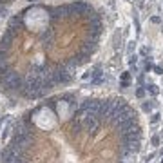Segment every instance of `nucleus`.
Here are the masks:
<instances>
[{"mask_svg": "<svg viewBox=\"0 0 163 163\" xmlns=\"http://www.w3.org/2000/svg\"><path fill=\"white\" fill-rule=\"evenodd\" d=\"M0 78H2V83H4L7 89H15V91H20L22 85H24V78H22L18 73H15L13 69H11L7 74L0 76Z\"/></svg>", "mask_w": 163, "mask_h": 163, "instance_id": "obj_1", "label": "nucleus"}, {"mask_svg": "<svg viewBox=\"0 0 163 163\" xmlns=\"http://www.w3.org/2000/svg\"><path fill=\"white\" fill-rule=\"evenodd\" d=\"M100 123H102L100 118H96V116H89V118L83 120V131H87L89 134L94 136V134L98 132V129H100Z\"/></svg>", "mask_w": 163, "mask_h": 163, "instance_id": "obj_2", "label": "nucleus"}, {"mask_svg": "<svg viewBox=\"0 0 163 163\" xmlns=\"http://www.w3.org/2000/svg\"><path fill=\"white\" fill-rule=\"evenodd\" d=\"M31 140H33V136H31V134H15V138L11 140V145H13V147H17V149L25 150V147L31 143Z\"/></svg>", "mask_w": 163, "mask_h": 163, "instance_id": "obj_3", "label": "nucleus"}, {"mask_svg": "<svg viewBox=\"0 0 163 163\" xmlns=\"http://www.w3.org/2000/svg\"><path fill=\"white\" fill-rule=\"evenodd\" d=\"M82 129H83V122H82L78 116H74V118L71 120V131H73L74 134H80Z\"/></svg>", "mask_w": 163, "mask_h": 163, "instance_id": "obj_4", "label": "nucleus"}, {"mask_svg": "<svg viewBox=\"0 0 163 163\" xmlns=\"http://www.w3.org/2000/svg\"><path fill=\"white\" fill-rule=\"evenodd\" d=\"M20 24H24V15H17V17H13V18L9 20V25H7V27L17 29V25H20Z\"/></svg>", "mask_w": 163, "mask_h": 163, "instance_id": "obj_5", "label": "nucleus"}, {"mask_svg": "<svg viewBox=\"0 0 163 163\" xmlns=\"http://www.w3.org/2000/svg\"><path fill=\"white\" fill-rule=\"evenodd\" d=\"M145 89H147V93H150L152 96H156V94L160 93V89H158V85H154V83H149V85H145Z\"/></svg>", "mask_w": 163, "mask_h": 163, "instance_id": "obj_6", "label": "nucleus"}, {"mask_svg": "<svg viewBox=\"0 0 163 163\" xmlns=\"http://www.w3.org/2000/svg\"><path fill=\"white\" fill-rule=\"evenodd\" d=\"M154 105H156V103H154V102H143V105H142L143 112H152V109H154Z\"/></svg>", "mask_w": 163, "mask_h": 163, "instance_id": "obj_7", "label": "nucleus"}, {"mask_svg": "<svg viewBox=\"0 0 163 163\" xmlns=\"http://www.w3.org/2000/svg\"><path fill=\"white\" fill-rule=\"evenodd\" d=\"M145 93H147V89H145V87H138V89H136V98H140V100L145 98Z\"/></svg>", "mask_w": 163, "mask_h": 163, "instance_id": "obj_8", "label": "nucleus"}, {"mask_svg": "<svg viewBox=\"0 0 163 163\" xmlns=\"http://www.w3.org/2000/svg\"><path fill=\"white\" fill-rule=\"evenodd\" d=\"M150 143H152V147H160V143H161V138H160V134L152 136V138H150Z\"/></svg>", "mask_w": 163, "mask_h": 163, "instance_id": "obj_9", "label": "nucleus"}, {"mask_svg": "<svg viewBox=\"0 0 163 163\" xmlns=\"http://www.w3.org/2000/svg\"><path fill=\"white\" fill-rule=\"evenodd\" d=\"M120 80H122V82H131V73H129V71H125V73H122Z\"/></svg>", "mask_w": 163, "mask_h": 163, "instance_id": "obj_10", "label": "nucleus"}, {"mask_svg": "<svg viewBox=\"0 0 163 163\" xmlns=\"http://www.w3.org/2000/svg\"><path fill=\"white\" fill-rule=\"evenodd\" d=\"M134 47H136V42H129V45H127V53L132 55V53H134Z\"/></svg>", "mask_w": 163, "mask_h": 163, "instance_id": "obj_11", "label": "nucleus"}, {"mask_svg": "<svg viewBox=\"0 0 163 163\" xmlns=\"http://www.w3.org/2000/svg\"><path fill=\"white\" fill-rule=\"evenodd\" d=\"M150 22L156 24V25H160V24H161V17H160V15H154V17H150Z\"/></svg>", "mask_w": 163, "mask_h": 163, "instance_id": "obj_12", "label": "nucleus"}, {"mask_svg": "<svg viewBox=\"0 0 163 163\" xmlns=\"http://www.w3.org/2000/svg\"><path fill=\"white\" fill-rule=\"evenodd\" d=\"M160 116H161L160 112H154V114L150 116V123H158V122H160Z\"/></svg>", "mask_w": 163, "mask_h": 163, "instance_id": "obj_13", "label": "nucleus"}, {"mask_svg": "<svg viewBox=\"0 0 163 163\" xmlns=\"http://www.w3.org/2000/svg\"><path fill=\"white\" fill-rule=\"evenodd\" d=\"M136 63H138V56L136 55H131L129 56V65H136Z\"/></svg>", "mask_w": 163, "mask_h": 163, "instance_id": "obj_14", "label": "nucleus"}, {"mask_svg": "<svg viewBox=\"0 0 163 163\" xmlns=\"http://www.w3.org/2000/svg\"><path fill=\"white\" fill-rule=\"evenodd\" d=\"M152 71H154L156 74H163V67H160V65H154V67H152Z\"/></svg>", "mask_w": 163, "mask_h": 163, "instance_id": "obj_15", "label": "nucleus"}, {"mask_svg": "<svg viewBox=\"0 0 163 163\" xmlns=\"http://www.w3.org/2000/svg\"><path fill=\"white\" fill-rule=\"evenodd\" d=\"M7 17V9L6 7H0V18H6Z\"/></svg>", "mask_w": 163, "mask_h": 163, "instance_id": "obj_16", "label": "nucleus"}, {"mask_svg": "<svg viewBox=\"0 0 163 163\" xmlns=\"http://www.w3.org/2000/svg\"><path fill=\"white\" fill-rule=\"evenodd\" d=\"M140 55H142V56H147V55H149V47H142V49H140Z\"/></svg>", "mask_w": 163, "mask_h": 163, "instance_id": "obj_17", "label": "nucleus"}, {"mask_svg": "<svg viewBox=\"0 0 163 163\" xmlns=\"http://www.w3.org/2000/svg\"><path fill=\"white\" fill-rule=\"evenodd\" d=\"M152 67H154V65H152L150 62H147V63H145V71H152Z\"/></svg>", "mask_w": 163, "mask_h": 163, "instance_id": "obj_18", "label": "nucleus"}, {"mask_svg": "<svg viewBox=\"0 0 163 163\" xmlns=\"http://www.w3.org/2000/svg\"><path fill=\"white\" fill-rule=\"evenodd\" d=\"M134 25H136V31H140V20L134 17Z\"/></svg>", "mask_w": 163, "mask_h": 163, "instance_id": "obj_19", "label": "nucleus"}, {"mask_svg": "<svg viewBox=\"0 0 163 163\" xmlns=\"http://www.w3.org/2000/svg\"><path fill=\"white\" fill-rule=\"evenodd\" d=\"M89 76H91V73H83L82 74V80H89Z\"/></svg>", "mask_w": 163, "mask_h": 163, "instance_id": "obj_20", "label": "nucleus"}, {"mask_svg": "<svg viewBox=\"0 0 163 163\" xmlns=\"http://www.w3.org/2000/svg\"><path fill=\"white\" fill-rule=\"evenodd\" d=\"M160 138H161V142H163V131H161V132H160Z\"/></svg>", "mask_w": 163, "mask_h": 163, "instance_id": "obj_21", "label": "nucleus"}, {"mask_svg": "<svg viewBox=\"0 0 163 163\" xmlns=\"http://www.w3.org/2000/svg\"><path fill=\"white\" fill-rule=\"evenodd\" d=\"M160 163H163V156H161V161H160Z\"/></svg>", "mask_w": 163, "mask_h": 163, "instance_id": "obj_22", "label": "nucleus"}, {"mask_svg": "<svg viewBox=\"0 0 163 163\" xmlns=\"http://www.w3.org/2000/svg\"><path fill=\"white\" fill-rule=\"evenodd\" d=\"M161 33H163V25H161Z\"/></svg>", "mask_w": 163, "mask_h": 163, "instance_id": "obj_23", "label": "nucleus"}]
</instances>
